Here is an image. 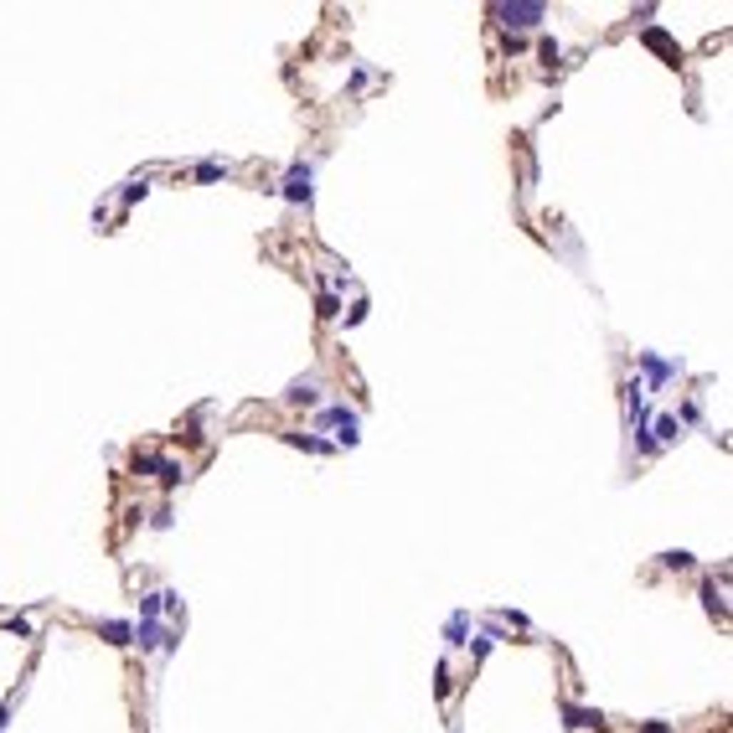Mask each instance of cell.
Instances as JSON below:
<instances>
[{
    "label": "cell",
    "instance_id": "52a82bcc",
    "mask_svg": "<svg viewBox=\"0 0 733 733\" xmlns=\"http://www.w3.org/2000/svg\"><path fill=\"white\" fill-rule=\"evenodd\" d=\"M135 635H140V645H160V625H155V620H145Z\"/></svg>",
    "mask_w": 733,
    "mask_h": 733
},
{
    "label": "cell",
    "instance_id": "7a4b0ae2",
    "mask_svg": "<svg viewBox=\"0 0 733 733\" xmlns=\"http://www.w3.org/2000/svg\"><path fill=\"white\" fill-rule=\"evenodd\" d=\"M285 197H289V202H310V165H294V170H289Z\"/></svg>",
    "mask_w": 733,
    "mask_h": 733
},
{
    "label": "cell",
    "instance_id": "3957f363",
    "mask_svg": "<svg viewBox=\"0 0 733 733\" xmlns=\"http://www.w3.org/2000/svg\"><path fill=\"white\" fill-rule=\"evenodd\" d=\"M640 366H645V372H651V382H666V377L677 372L672 362H661V357H651V352H640Z\"/></svg>",
    "mask_w": 733,
    "mask_h": 733
},
{
    "label": "cell",
    "instance_id": "5b68a950",
    "mask_svg": "<svg viewBox=\"0 0 733 733\" xmlns=\"http://www.w3.org/2000/svg\"><path fill=\"white\" fill-rule=\"evenodd\" d=\"M645 47H656V52H666V57H672V62H677V41H672V36H666V31H656V26H651V31H645Z\"/></svg>",
    "mask_w": 733,
    "mask_h": 733
},
{
    "label": "cell",
    "instance_id": "8992f818",
    "mask_svg": "<svg viewBox=\"0 0 733 733\" xmlns=\"http://www.w3.org/2000/svg\"><path fill=\"white\" fill-rule=\"evenodd\" d=\"M656 439H661V444L682 439V424H677V419H656Z\"/></svg>",
    "mask_w": 733,
    "mask_h": 733
},
{
    "label": "cell",
    "instance_id": "9c48e42d",
    "mask_svg": "<svg viewBox=\"0 0 733 733\" xmlns=\"http://www.w3.org/2000/svg\"><path fill=\"white\" fill-rule=\"evenodd\" d=\"M645 733H666V728H661V723H645Z\"/></svg>",
    "mask_w": 733,
    "mask_h": 733
},
{
    "label": "cell",
    "instance_id": "6da1fadb",
    "mask_svg": "<svg viewBox=\"0 0 733 733\" xmlns=\"http://www.w3.org/2000/svg\"><path fill=\"white\" fill-rule=\"evenodd\" d=\"M496 16H501V21H506V26H516V31H527V26H537V21H543L548 11H543V6H537V0H532V6H501V11H496Z\"/></svg>",
    "mask_w": 733,
    "mask_h": 733
},
{
    "label": "cell",
    "instance_id": "ba28073f",
    "mask_svg": "<svg viewBox=\"0 0 733 733\" xmlns=\"http://www.w3.org/2000/svg\"><path fill=\"white\" fill-rule=\"evenodd\" d=\"M315 398V382H294L289 387V403H310Z\"/></svg>",
    "mask_w": 733,
    "mask_h": 733
},
{
    "label": "cell",
    "instance_id": "277c9868",
    "mask_svg": "<svg viewBox=\"0 0 733 733\" xmlns=\"http://www.w3.org/2000/svg\"><path fill=\"white\" fill-rule=\"evenodd\" d=\"M98 630H103V640H114V645H129V635H135V630H129L124 620H103Z\"/></svg>",
    "mask_w": 733,
    "mask_h": 733
}]
</instances>
